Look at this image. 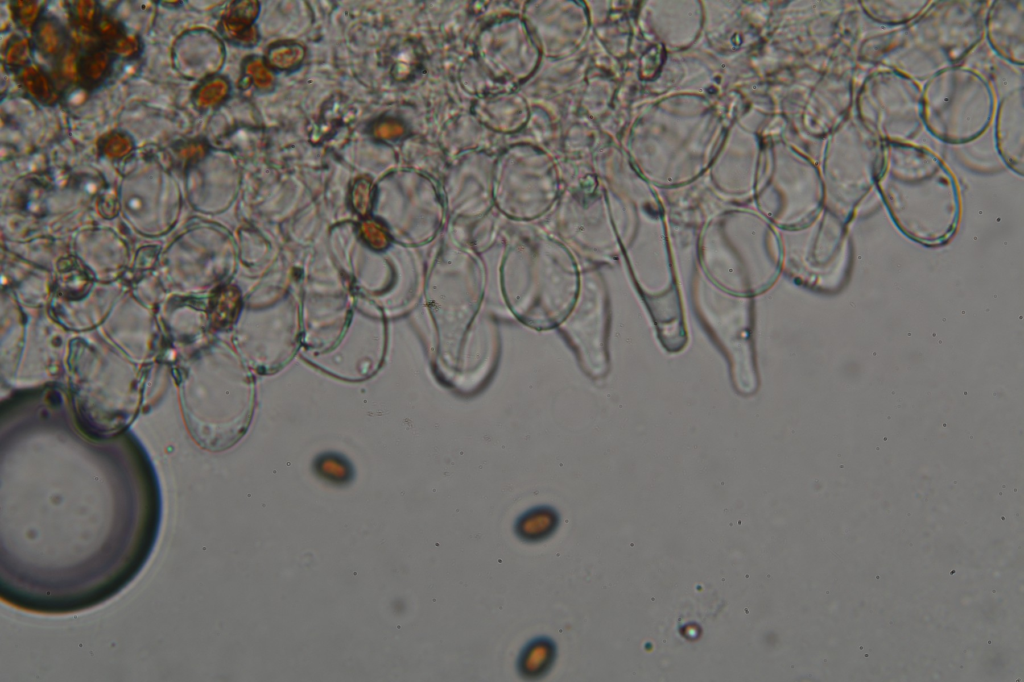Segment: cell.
I'll return each mask as SVG.
<instances>
[{
    "label": "cell",
    "instance_id": "6da1fadb",
    "mask_svg": "<svg viewBox=\"0 0 1024 682\" xmlns=\"http://www.w3.org/2000/svg\"><path fill=\"white\" fill-rule=\"evenodd\" d=\"M875 186L893 223L910 240L937 247L954 236L961 217L959 186L929 148L883 143Z\"/></svg>",
    "mask_w": 1024,
    "mask_h": 682
},
{
    "label": "cell",
    "instance_id": "7a4b0ae2",
    "mask_svg": "<svg viewBox=\"0 0 1024 682\" xmlns=\"http://www.w3.org/2000/svg\"><path fill=\"white\" fill-rule=\"evenodd\" d=\"M989 1H932L899 29L873 36L860 48L865 62L919 82L956 66L982 40Z\"/></svg>",
    "mask_w": 1024,
    "mask_h": 682
},
{
    "label": "cell",
    "instance_id": "3957f363",
    "mask_svg": "<svg viewBox=\"0 0 1024 682\" xmlns=\"http://www.w3.org/2000/svg\"><path fill=\"white\" fill-rule=\"evenodd\" d=\"M997 101L980 72L956 65L929 78L922 88V120L931 135L950 144L981 136L993 121Z\"/></svg>",
    "mask_w": 1024,
    "mask_h": 682
},
{
    "label": "cell",
    "instance_id": "277c9868",
    "mask_svg": "<svg viewBox=\"0 0 1024 682\" xmlns=\"http://www.w3.org/2000/svg\"><path fill=\"white\" fill-rule=\"evenodd\" d=\"M882 144L851 114L829 134L821 176L824 205L846 225L875 186Z\"/></svg>",
    "mask_w": 1024,
    "mask_h": 682
},
{
    "label": "cell",
    "instance_id": "5b68a950",
    "mask_svg": "<svg viewBox=\"0 0 1024 682\" xmlns=\"http://www.w3.org/2000/svg\"><path fill=\"white\" fill-rule=\"evenodd\" d=\"M855 116L882 143L909 142L923 128L922 88L888 68L869 73L855 96Z\"/></svg>",
    "mask_w": 1024,
    "mask_h": 682
},
{
    "label": "cell",
    "instance_id": "8992f818",
    "mask_svg": "<svg viewBox=\"0 0 1024 682\" xmlns=\"http://www.w3.org/2000/svg\"><path fill=\"white\" fill-rule=\"evenodd\" d=\"M984 19V35L991 48L1004 60L1023 65L1024 1L990 2Z\"/></svg>",
    "mask_w": 1024,
    "mask_h": 682
},
{
    "label": "cell",
    "instance_id": "52a82bcc",
    "mask_svg": "<svg viewBox=\"0 0 1024 682\" xmlns=\"http://www.w3.org/2000/svg\"><path fill=\"white\" fill-rule=\"evenodd\" d=\"M1023 87L1007 92L997 103L994 114V136L1003 162L1016 174L1024 172V105Z\"/></svg>",
    "mask_w": 1024,
    "mask_h": 682
},
{
    "label": "cell",
    "instance_id": "ba28073f",
    "mask_svg": "<svg viewBox=\"0 0 1024 682\" xmlns=\"http://www.w3.org/2000/svg\"><path fill=\"white\" fill-rule=\"evenodd\" d=\"M817 133L830 134L850 114L854 101V65L840 59L823 78L817 94Z\"/></svg>",
    "mask_w": 1024,
    "mask_h": 682
},
{
    "label": "cell",
    "instance_id": "9c48e42d",
    "mask_svg": "<svg viewBox=\"0 0 1024 682\" xmlns=\"http://www.w3.org/2000/svg\"><path fill=\"white\" fill-rule=\"evenodd\" d=\"M929 0H864L863 12L874 22L897 26L905 25L921 15L931 4Z\"/></svg>",
    "mask_w": 1024,
    "mask_h": 682
},
{
    "label": "cell",
    "instance_id": "30bf717a",
    "mask_svg": "<svg viewBox=\"0 0 1024 682\" xmlns=\"http://www.w3.org/2000/svg\"><path fill=\"white\" fill-rule=\"evenodd\" d=\"M556 658V645L548 637H537L524 646L518 658L522 677L535 679L544 676Z\"/></svg>",
    "mask_w": 1024,
    "mask_h": 682
},
{
    "label": "cell",
    "instance_id": "8fae6325",
    "mask_svg": "<svg viewBox=\"0 0 1024 682\" xmlns=\"http://www.w3.org/2000/svg\"><path fill=\"white\" fill-rule=\"evenodd\" d=\"M559 524L556 512L548 508H536L522 515L515 525L517 536L526 542H539L550 537Z\"/></svg>",
    "mask_w": 1024,
    "mask_h": 682
}]
</instances>
